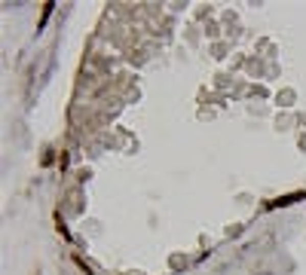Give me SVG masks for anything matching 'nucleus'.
<instances>
[{"label": "nucleus", "mask_w": 306, "mask_h": 275, "mask_svg": "<svg viewBox=\"0 0 306 275\" xmlns=\"http://www.w3.org/2000/svg\"><path fill=\"white\" fill-rule=\"evenodd\" d=\"M55 230H58V236H61V239H70V233H67V227L61 223V217H55Z\"/></svg>", "instance_id": "3"}, {"label": "nucleus", "mask_w": 306, "mask_h": 275, "mask_svg": "<svg viewBox=\"0 0 306 275\" xmlns=\"http://www.w3.org/2000/svg\"><path fill=\"white\" fill-rule=\"evenodd\" d=\"M52 6H55L52 0H46V3H43V15H40V28L46 24V18H49V12H52Z\"/></svg>", "instance_id": "2"}, {"label": "nucleus", "mask_w": 306, "mask_h": 275, "mask_svg": "<svg viewBox=\"0 0 306 275\" xmlns=\"http://www.w3.org/2000/svg\"><path fill=\"white\" fill-rule=\"evenodd\" d=\"M74 263H77V266H80V269H83L86 275H92V266H89V263L83 260V257H74Z\"/></svg>", "instance_id": "4"}, {"label": "nucleus", "mask_w": 306, "mask_h": 275, "mask_svg": "<svg viewBox=\"0 0 306 275\" xmlns=\"http://www.w3.org/2000/svg\"><path fill=\"white\" fill-rule=\"evenodd\" d=\"M306 199V190H297V193H285V196H276V199H270L264 208L267 211H276V208H288V205H294V202H303Z\"/></svg>", "instance_id": "1"}]
</instances>
